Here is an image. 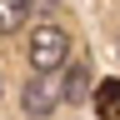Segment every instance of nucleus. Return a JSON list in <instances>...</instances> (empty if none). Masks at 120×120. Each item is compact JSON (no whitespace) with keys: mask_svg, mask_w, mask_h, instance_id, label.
Returning <instances> with one entry per match:
<instances>
[{"mask_svg":"<svg viewBox=\"0 0 120 120\" xmlns=\"http://www.w3.org/2000/svg\"><path fill=\"white\" fill-rule=\"evenodd\" d=\"M90 90H95V85H90V70L80 65V60H75V65L65 70V85H60V100H65V105H85V100H90Z\"/></svg>","mask_w":120,"mask_h":120,"instance_id":"nucleus-3","label":"nucleus"},{"mask_svg":"<svg viewBox=\"0 0 120 120\" xmlns=\"http://www.w3.org/2000/svg\"><path fill=\"white\" fill-rule=\"evenodd\" d=\"M55 105H60V85L50 80V75H35V80H25V85H20V110H25V115L45 120Z\"/></svg>","mask_w":120,"mask_h":120,"instance_id":"nucleus-2","label":"nucleus"},{"mask_svg":"<svg viewBox=\"0 0 120 120\" xmlns=\"http://www.w3.org/2000/svg\"><path fill=\"white\" fill-rule=\"evenodd\" d=\"M25 55H30V65H35V75H55V70L70 60V35H65L55 20H45V25H35V30H30Z\"/></svg>","mask_w":120,"mask_h":120,"instance_id":"nucleus-1","label":"nucleus"},{"mask_svg":"<svg viewBox=\"0 0 120 120\" xmlns=\"http://www.w3.org/2000/svg\"><path fill=\"white\" fill-rule=\"evenodd\" d=\"M90 100H95L100 120H120V80H100L90 90Z\"/></svg>","mask_w":120,"mask_h":120,"instance_id":"nucleus-4","label":"nucleus"},{"mask_svg":"<svg viewBox=\"0 0 120 120\" xmlns=\"http://www.w3.org/2000/svg\"><path fill=\"white\" fill-rule=\"evenodd\" d=\"M30 15V0H0V35H15Z\"/></svg>","mask_w":120,"mask_h":120,"instance_id":"nucleus-5","label":"nucleus"}]
</instances>
